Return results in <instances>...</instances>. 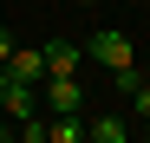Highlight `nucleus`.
<instances>
[{"instance_id":"obj_7","label":"nucleus","mask_w":150,"mask_h":143,"mask_svg":"<svg viewBox=\"0 0 150 143\" xmlns=\"http://www.w3.org/2000/svg\"><path fill=\"white\" fill-rule=\"evenodd\" d=\"M7 59H13V33L0 26V65H7Z\"/></svg>"},{"instance_id":"obj_8","label":"nucleus","mask_w":150,"mask_h":143,"mask_svg":"<svg viewBox=\"0 0 150 143\" xmlns=\"http://www.w3.org/2000/svg\"><path fill=\"white\" fill-rule=\"evenodd\" d=\"M131 130H144V137H150V117H144V124H131Z\"/></svg>"},{"instance_id":"obj_1","label":"nucleus","mask_w":150,"mask_h":143,"mask_svg":"<svg viewBox=\"0 0 150 143\" xmlns=\"http://www.w3.org/2000/svg\"><path fill=\"white\" fill-rule=\"evenodd\" d=\"M85 59H98L105 72H117V65H131L137 52H131V39H124V33H111V26H105V33H91V39H85Z\"/></svg>"},{"instance_id":"obj_4","label":"nucleus","mask_w":150,"mask_h":143,"mask_svg":"<svg viewBox=\"0 0 150 143\" xmlns=\"http://www.w3.org/2000/svg\"><path fill=\"white\" fill-rule=\"evenodd\" d=\"M85 137H91V143H124V137H131V117L105 111V117H91V124H85Z\"/></svg>"},{"instance_id":"obj_3","label":"nucleus","mask_w":150,"mask_h":143,"mask_svg":"<svg viewBox=\"0 0 150 143\" xmlns=\"http://www.w3.org/2000/svg\"><path fill=\"white\" fill-rule=\"evenodd\" d=\"M7 72H13V78H26V85H39V78H46V46H26V52L13 46V59H7Z\"/></svg>"},{"instance_id":"obj_5","label":"nucleus","mask_w":150,"mask_h":143,"mask_svg":"<svg viewBox=\"0 0 150 143\" xmlns=\"http://www.w3.org/2000/svg\"><path fill=\"white\" fill-rule=\"evenodd\" d=\"M85 59V46H72V39H46V72H79Z\"/></svg>"},{"instance_id":"obj_9","label":"nucleus","mask_w":150,"mask_h":143,"mask_svg":"<svg viewBox=\"0 0 150 143\" xmlns=\"http://www.w3.org/2000/svg\"><path fill=\"white\" fill-rule=\"evenodd\" d=\"M79 7H98V0H79Z\"/></svg>"},{"instance_id":"obj_2","label":"nucleus","mask_w":150,"mask_h":143,"mask_svg":"<svg viewBox=\"0 0 150 143\" xmlns=\"http://www.w3.org/2000/svg\"><path fill=\"white\" fill-rule=\"evenodd\" d=\"M39 104H46V111H79V104H85V91H79V78H72V72H46Z\"/></svg>"},{"instance_id":"obj_6","label":"nucleus","mask_w":150,"mask_h":143,"mask_svg":"<svg viewBox=\"0 0 150 143\" xmlns=\"http://www.w3.org/2000/svg\"><path fill=\"white\" fill-rule=\"evenodd\" d=\"M144 117H150V78L131 91V124H144Z\"/></svg>"}]
</instances>
